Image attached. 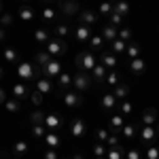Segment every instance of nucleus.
I'll use <instances>...</instances> for the list:
<instances>
[{"label":"nucleus","mask_w":159,"mask_h":159,"mask_svg":"<svg viewBox=\"0 0 159 159\" xmlns=\"http://www.w3.org/2000/svg\"><path fill=\"white\" fill-rule=\"evenodd\" d=\"M91 85H93V83H91L89 72H81V70H76V74L72 76V87H74V89H76L79 93H85Z\"/></svg>","instance_id":"obj_5"},{"label":"nucleus","mask_w":159,"mask_h":159,"mask_svg":"<svg viewBox=\"0 0 159 159\" xmlns=\"http://www.w3.org/2000/svg\"><path fill=\"white\" fill-rule=\"evenodd\" d=\"M13 25V15L11 13H2L0 15V28H11Z\"/></svg>","instance_id":"obj_47"},{"label":"nucleus","mask_w":159,"mask_h":159,"mask_svg":"<svg viewBox=\"0 0 159 159\" xmlns=\"http://www.w3.org/2000/svg\"><path fill=\"white\" fill-rule=\"evenodd\" d=\"M138 138H140V142L148 147V144H153L155 140H157V132H155V125H140L138 123Z\"/></svg>","instance_id":"obj_7"},{"label":"nucleus","mask_w":159,"mask_h":159,"mask_svg":"<svg viewBox=\"0 0 159 159\" xmlns=\"http://www.w3.org/2000/svg\"><path fill=\"white\" fill-rule=\"evenodd\" d=\"M17 17L21 19V21H34V9L32 7H21L19 11H17Z\"/></svg>","instance_id":"obj_36"},{"label":"nucleus","mask_w":159,"mask_h":159,"mask_svg":"<svg viewBox=\"0 0 159 159\" xmlns=\"http://www.w3.org/2000/svg\"><path fill=\"white\" fill-rule=\"evenodd\" d=\"M104 83L110 85V87H115L117 83H121V74L117 72V70H108V72H106V79H104Z\"/></svg>","instance_id":"obj_39"},{"label":"nucleus","mask_w":159,"mask_h":159,"mask_svg":"<svg viewBox=\"0 0 159 159\" xmlns=\"http://www.w3.org/2000/svg\"><path fill=\"white\" fill-rule=\"evenodd\" d=\"M43 121H45V112H43V110H34V112L30 115V123H32V125L43 123Z\"/></svg>","instance_id":"obj_48"},{"label":"nucleus","mask_w":159,"mask_h":159,"mask_svg":"<svg viewBox=\"0 0 159 159\" xmlns=\"http://www.w3.org/2000/svg\"><path fill=\"white\" fill-rule=\"evenodd\" d=\"M2 76H4V70H2V66H0V81H2Z\"/></svg>","instance_id":"obj_58"},{"label":"nucleus","mask_w":159,"mask_h":159,"mask_svg":"<svg viewBox=\"0 0 159 159\" xmlns=\"http://www.w3.org/2000/svg\"><path fill=\"white\" fill-rule=\"evenodd\" d=\"M43 19H45V21H47V24H53V21H55V19H57V11H55V9H51V7H45V9H43Z\"/></svg>","instance_id":"obj_40"},{"label":"nucleus","mask_w":159,"mask_h":159,"mask_svg":"<svg viewBox=\"0 0 159 159\" xmlns=\"http://www.w3.org/2000/svg\"><path fill=\"white\" fill-rule=\"evenodd\" d=\"M140 53H142V47H140L138 43H127V49H125L127 60H136V57H140Z\"/></svg>","instance_id":"obj_35"},{"label":"nucleus","mask_w":159,"mask_h":159,"mask_svg":"<svg viewBox=\"0 0 159 159\" xmlns=\"http://www.w3.org/2000/svg\"><path fill=\"white\" fill-rule=\"evenodd\" d=\"M70 32H72V28L68 25V21H57V24L51 28V36H55V38H66L70 36Z\"/></svg>","instance_id":"obj_13"},{"label":"nucleus","mask_w":159,"mask_h":159,"mask_svg":"<svg viewBox=\"0 0 159 159\" xmlns=\"http://www.w3.org/2000/svg\"><path fill=\"white\" fill-rule=\"evenodd\" d=\"M93 136H96L98 142H106V138L110 136V132H108V127H98V129L93 132Z\"/></svg>","instance_id":"obj_45"},{"label":"nucleus","mask_w":159,"mask_h":159,"mask_svg":"<svg viewBox=\"0 0 159 159\" xmlns=\"http://www.w3.org/2000/svg\"><path fill=\"white\" fill-rule=\"evenodd\" d=\"M76 17H79V24H81V25H89V28L96 25V24H98V19H100V15L96 11H91V9H83V11H79Z\"/></svg>","instance_id":"obj_11"},{"label":"nucleus","mask_w":159,"mask_h":159,"mask_svg":"<svg viewBox=\"0 0 159 159\" xmlns=\"http://www.w3.org/2000/svg\"><path fill=\"white\" fill-rule=\"evenodd\" d=\"M129 72L134 74V76H142V74L147 72V61L142 60V57H136V60H129Z\"/></svg>","instance_id":"obj_18"},{"label":"nucleus","mask_w":159,"mask_h":159,"mask_svg":"<svg viewBox=\"0 0 159 159\" xmlns=\"http://www.w3.org/2000/svg\"><path fill=\"white\" fill-rule=\"evenodd\" d=\"M61 72H64V64H61V60H57V57H51V60L40 68V74L47 76V79H57Z\"/></svg>","instance_id":"obj_4"},{"label":"nucleus","mask_w":159,"mask_h":159,"mask_svg":"<svg viewBox=\"0 0 159 159\" xmlns=\"http://www.w3.org/2000/svg\"><path fill=\"white\" fill-rule=\"evenodd\" d=\"M34 89H38L43 96H49V93H53V79L38 76L36 81H34Z\"/></svg>","instance_id":"obj_14"},{"label":"nucleus","mask_w":159,"mask_h":159,"mask_svg":"<svg viewBox=\"0 0 159 159\" xmlns=\"http://www.w3.org/2000/svg\"><path fill=\"white\" fill-rule=\"evenodd\" d=\"M96 64H98V57H96V53H93V51H89V49L81 51V53L76 55V60H74L76 70H81V72H91Z\"/></svg>","instance_id":"obj_2"},{"label":"nucleus","mask_w":159,"mask_h":159,"mask_svg":"<svg viewBox=\"0 0 159 159\" xmlns=\"http://www.w3.org/2000/svg\"><path fill=\"white\" fill-rule=\"evenodd\" d=\"M43 2H45V4H51V2H55V0H43Z\"/></svg>","instance_id":"obj_60"},{"label":"nucleus","mask_w":159,"mask_h":159,"mask_svg":"<svg viewBox=\"0 0 159 159\" xmlns=\"http://www.w3.org/2000/svg\"><path fill=\"white\" fill-rule=\"evenodd\" d=\"M40 74V68H38L34 61H19L17 64V79L21 83H30V81H36Z\"/></svg>","instance_id":"obj_1"},{"label":"nucleus","mask_w":159,"mask_h":159,"mask_svg":"<svg viewBox=\"0 0 159 159\" xmlns=\"http://www.w3.org/2000/svg\"><path fill=\"white\" fill-rule=\"evenodd\" d=\"M104 144H106V148L117 147V144H119V134H110L108 138H106V142H104Z\"/></svg>","instance_id":"obj_51"},{"label":"nucleus","mask_w":159,"mask_h":159,"mask_svg":"<svg viewBox=\"0 0 159 159\" xmlns=\"http://www.w3.org/2000/svg\"><path fill=\"white\" fill-rule=\"evenodd\" d=\"M2 60L7 61V64H19L21 57H19V51L15 49V47H4L2 49Z\"/></svg>","instance_id":"obj_24"},{"label":"nucleus","mask_w":159,"mask_h":159,"mask_svg":"<svg viewBox=\"0 0 159 159\" xmlns=\"http://www.w3.org/2000/svg\"><path fill=\"white\" fill-rule=\"evenodd\" d=\"M2 11H4V4H2V0H0V15H2Z\"/></svg>","instance_id":"obj_57"},{"label":"nucleus","mask_w":159,"mask_h":159,"mask_svg":"<svg viewBox=\"0 0 159 159\" xmlns=\"http://www.w3.org/2000/svg\"><path fill=\"white\" fill-rule=\"evenodd\" d=\"M117 108H119V115H123V117H132V115H134V104H132L127 98H125V100H119Z\"/></svg>","instance_id":"obj_31"},{"label":"nucleus","mask_w":159,"mask_h":159,"mask_svg":"<svg viewBox=\"0 0 159 159\" xmlns=\"http://www.w3.org/2000/svg\"><path fill=\"white\" fill-rule=\"evenodd\" d=\"M106 159H125V151H123L121 144H117V147H110L106 148Z\"/></svg>","instance_id":"obj_32"},{"label":"nucleus","mask_w":159,"mask_h":159,"mask_svg":"<svg viewBox=\"0 0 159 159\" xmlns=\"http://www.w3.org/2000/svg\"><path fill=\"white\" fill-rule=\"evenodd\" d=\"M108 17H110V24L115 25V28H121V25H123V17L119 15V13H115V11H112V13L108 15Z\"/></svg>","instance_id":"obj_50"},{"label":"nucleus","mask_w":159,"mask_h":159,"mask_svg":"<svg viewBox=\"0 0 159 159\" xmlns=\"http://www.w3.org/2000/svg\"><path fill=\"white\" fill-rule=\"evenodd\" d=\"M30 102H32L34 106H40V104L45 102V96H43L38 89H32V91H30Z\"/></svg>","instance_id":"obj_44"},{"label":"nucleus","mask_w":159,"mask_h":159,"mask_svg":"<svg viewBox=\"0 0 159 159\" xmlns=\"http://www.w3.org/2000/svg\"><path fill=\"white\" fill-rule=\"evenodd\" d=\"M72 159H83V155H81V153H76V155H74Z\"/></svg>","instance_id":"obj_56"},{"label":"nucleus","mask_w":159,"mask_h":159,"mask_svg":"<svg viewBox=\"0 0 159 159\" xmlns=\"http://www.w3.org/2000/svg\"><path fill=\"white\" fill-rule=\"evenodd\" d=\"M43 123H45V127L49 132H60L64 127V117L60 112H45V121Z\"/></svg>","instance_id":"obj_9"},{"label":"nucleus","mask_w":159,"mask_h":159,"mask_svg":"<svg viewBox=\"0 0 159 159\" xmlns=\"http://www.w3.org/2000/svg\"><path fill=\"white\" fill-rule=\"evenodd\" d=\"M129 93H132V87H129V83H117V85L112 87V96L117 100H125V98H129Z\"/></svg>","instance_id":"obj_21"},{"label":"nucleus","mask_w":159,"mask_h":159,"mask_svg":"<svg viewBox=\"0 0 159 159\" xmlns=\"http://www.w3.org/2000/svg\"><path fill=\"white\" fill-rule=\"evenodd\" d=\"M157 119H159L157 108H144L142 115H140V119H138V123H140V125H155Z\"/></svg>","instance_id":"obj_16"},{"label":"nucleus","mask_w":159,"mask_h":159,"mask_svg":"<svg viewBox=\"0 0 159 159\" xmlns=\"http://www.w3.org/2000/svg\"><path fill=\"white\" fill-rule=\"evenodd\" d=\"M91 155H93V157H104V155H106V144H104V142H96V144L91 147Z\"/></svg>","instance_id":"obj_43"},{"label":"nucleus","mask_w":159,"mask_h":159,"mask_svg":"<svg viewBox=\"0 0 159 159\" xmlns=\"http://www.w3.org/2000/svg\"><path fill=\"white\" fill-rule=\"evenodd\" d=\"M112 13V0H104V2H100V7H98V15H110Z\"/></svg>","instance_id":"obj_42"},{"label":"nucleus","mask_w":159,"mask_h":159,"mask_svg":"<svg viewBox=\"0 0 159 159\" xmlns=\"http://www.w3.org/2000/svg\"><path fill=\"white\" fill-rule=\"evenodd\" d=\"M2 106H4V110H7L9 115H17V112L21 110V100H17V98H7V102H4Z\"/></svg>","instance_id":"obj_29"},{"label":"nucleus","mask_w":159,"mask_h":159,"mask_svg":"<svg viewBox=\"0 0 159 159\" xmlns=\"http://www.w3.org/2000/svg\"><path fill=\"white\" fill-rule=\"evenodd\" d=\"M49 60H51V55H49V53H47L45 49H38V51H36V55H34V64H36L38 68H43V66H45V64H47Z\"/></svg>","instance_id":"obj_38"},{"label":"nucleus","mask_w":159,"mask_h":159,"mask_svg":"<svg viewBox=\"0 0 159 159\" xmlns=\"http://www.w3.org/2000/svg\"><path fill=\"white\" fill-rule=\"evenodd\" d=\"M61 102H64L68 108H81V106H83V102H85V98H83V93H79L76 89H74V91L66 89V91H64V96H61Z\"/></svg>","instance_id":"obj_6"},{"label":"nucleus","mask_w":159,"mask_h":159,"mask_svg":"<svg viewBox=\"0 0 159 159\" xmlns=\"http://www.w3.org/2000/svg\"><path fill=\"white\" fill-rule=\"evenodd\" d=\"M106 72H108V70H106V68H104V66H102V64H96V66H93V70H91V72H89V76H91V83H104V79H106Z\"/></svg>","instance_id":"obj_25"},{"label":"nucleus","mask_w":159,"mask_h":159,"mask_svg":"<svg viewBox=\"0 0 159 159\" xmlns=\"http://www.w3.org/2000/svg\"><path fill=\"white\" fill-rule=\"evenodd\" d=\"M144 155H147V159H159V147H155V144H148Z\"/></svg>","instance_id":"obj_49"},{"label":"nucleus","mask_w":159,"mask_h":159,"mask_svg":"<svg viewBox=\"0 0 159 159\" xmlns=\"http://www.w3.org/2000/svg\"><path fill=\"white\" fill-rule=\"evenodd\" d=\"M49 38H51V30H49V28L40 25V28H36V30H34V43H36V45L45 47V45L49 43Z\"/></svg>","instance_id":"obj_17"},{"label":"nucleus","mask_w":159,"mask_h":159,"mask_svg":"<svg viewBox=\"0 0 159 159\" xmlns=\"http://www.w3.org/2000/svg\"><path fill=\"white\" fill-rule=\"evenodd\" d=\"M68 132L72 138H85V132H87V123L83 117H72L70 123H68Z\"/></svg>","instance_id":"obj_8"},{"label":"nucleus","mask_w":159,"mask_h":159,"mask_svg":"<svg viewBox=\"0 0 159 159\" xmlns=\"http://www.w3.org/2000/svg\"><path fill=\"white\" fill-rule=\"evenodd\" d=\"M28 151H30V144H28L25 140H17L11 147V153L15 157H24V155H28Z\"/></svg>","instance_id":"obj_28"},{"label":"nucleus","mask_w":159,"mask_h":159,"mask_svg":"<svg viewBox=\"0 0 159 159\" xmlns=\"http://www.w3.org/2000/svg\"><path fill=\"white\" fill-rule=\"evenodd\" d=\"M43 49L47 51L51 57H57V60H60L61 55H66V53H68V43H66L64 38H55V36H51V38H49V43H47V45H45Z\"/></svg>","instance_id":"obj_3"},{"label":"nucleus","mask_w":159,"mask_h":159,"mask_svg":"<svg viewBox=\"0 0 159 159\" xmlns=\"http://www.w3.org/2000/svg\"><path fill=\"white\" fill-rule=\"evenodd\" d=\"M87 47H89V51H93V53H96V51H102V47H104V38L100 36V34H91Z\"/></svg>","instance_id":"obj_33"},{"label":"nucleus","mask_w":159,"mask_h":159,"mask_svg":"<svg viewBox=\"0 0 159 159\" xmlns=\"http://www.w3.org/2000/svg\"><path fill=\"white\" fill-rule=\"evenodd\" d=\"M117 104H119V100L115 98L112 93H102V100H100V108L104 110V112H115V110H117Z\"/></svg>","instance_id":"obj_15"},{"label":"nucleus","mask_w":159,"mask_h":159,"mask_svg":"<svg viewBox=\"0 0 159 159\" xmlns=\"http://www.w3.org/2000/svg\"><path fill=\"white\" fill-rule=\"evenodd\" d=\"M132 36H134V34H132V28H129V25H121V28H119V36L117 38H121L123 43H129Z\"/></svg>","instance_id":"obj_41"},{"label":"nucleus","mask_w":159,"mask_h":159,"mask_svg":"<svg viewBox=\"0 0 159 159\" xmlns=\"http://www.w3.org/2000/svg\"><path fill=\"white\" fill-rule=\"evenodd\" d=\"M11 159H21V157H15V155H13V157H11Z\"/></svg>","instance_id":"obj_61"},{"label":"nucleus","mask_w":159,"mask_h":159,"mask_svg":"<svg viewBox=\"0 0 159 159\" xmlns=\"http://www.w3.org/2000/svg\"><path fill=\"white\" fill-rule=\"evenodd\" d=\"M72 34H74V40L79 43V45H87L89 43V38H91V34H93V30L89 28V25H76L72 30Z\"/></svg>","instance_id":"obj_10"},{"label":"nucleus","mask_w":159,"mask_h":159,"mask_svg":"<svg viewBox=\"0 0 159 159\" xmlns=\"http://www.w3.org/2000/svg\"><path fill=\"white\" fill-rule=\"evenodd\" d=\"M61 15L64 17L79 15V2L76 0H61Z\"/></svg>","instance_id":"obj_22"},{"label":"nucleus","mask_w":159,"mask_h":159,"mask_svg":"<svg viewBox=\"0 0 159 159\" xmlns=\"http://www.w3.org/2000/svg\"><path fill=\"white\" fill-rule=\"evenodd\" d=\"M43 159H60V155H57V151H55V148H49V151H45Z\"/></svg>","instance_id":"obj_53"},{"label":"nucleus","mask_w":159,"mask_h":159,"mask_svg":"<svg viewBox=\"0 0 159 159\" xmlns=\"http://www.w3.org/2000/svg\"><path fill=\"white\" fill-rule=\"evenodd\" d=\"M108 45H110V53H115V55H123L125 49H127V43H123L121 38H115L112 43H108Z\"/></svg>","instance_id":"obj_34"},{"label":"nucleus","mask_w":159,"mask_h":159,"mask_svg":"<svg viewBox=\"0 0 159 159\" xmlns=\"http://www.w3.org/2000/svg\"><path fill=\"white\" fill-rule=\"evenodd\" d=\"M125 125V117L123 115H110V121H108V132L110 134H119L121 132V127Z\"/></svg>","instance_id":"obj_20"},{"label":"nucleus","mask_w":159,"mask_h":159,"mask_svg":"<svg viewBox=\"0 0 159 159\" xmlns=\"http://www.w3.org/2000/svg\"><path fill=\"white\" fill-rule=\"evenodd\" d=\"M125 159H142V155H140V151H138V148H127Z\"/></svg>","instance_id":"obj_52"},{"label":"nucleus","mask_w":159,"mask_h":159,"mask_svg":"<svg viewBox=\"0 0 159 159\" xmlns=\"http://www.w3.org/2000/svg\"><path fill=\"white\" fill-rule=\"evenodd\" d=\"M43 140H45V144H47L49 148H55V151L61 147V138H60V134H57V132H47Z\"/></svg>","instance_id":"obj_27"},{"label":"nucleus","mask_w":159,"mask_h":159,"mask_svg":"<svg viewBox=\"0 0 159 159\" xmlns=\"http://www.w3.org/2000/svg\"><path fill=\"white\" fill-rule=\"evenodd\" d=\"M93 159H106V157H93Z\"/></svg>","instance_id":"obj_62"},{"label":"nucleus","mask_w":159,"mask_h":159,"mask_svg":"<svg viewBox=\"0 0 159 159\" xmlns=\"http://www.w3.org/2000/svg\"><path fill=\"white\" fill-rule=\"evenodd\" d=\"M7 98H9V96H7V91H4V89L0 87V106H2V104L7 102Z\"/></svg>","instance_id":"obj_54"},{"label":"nucleus","mask_w":159,"mask_h":159,"mask_svg":"<svg viewBox=\"0 0 159 159\" xmlns=\"http://www.w3.org/2000/svg\"><path fill=\"white\" fill-rule=\"evenodd\" d=\"M21 2H30V0H21Z\"/></svg>","instance_id":"obj_63"},{"label":"nucleus","mask_w":159,"mask_h":159,"mask_svg":"<svg viewBox=\"0 0 159 159\" xmlns=\"http://www.w3.org/2000/svg\"><path fill=\"white\" fill-rule=\"evenodd\" d=\"M100 36L104 38V43H112L115 38L119 36V28H115L112 24L102 25V32H100Z\"/></svg>","instance_id":"obj_23"},{"label":"nucleus","mask_w":159,"mask_h":159,"mask_svg":"<svg viewBox=\"0 0 159 159\" xmlns=\"http://www.w3.org/2000/svg\"><path fill=\"white\" fill-rule=\"evenodd\" d=\"M70 85H72V74L61 72L60 76H57V87H60L61 91H66V89H70Z\"/></svg>","instance_id":"obj_37"},{"label":"nucleus","mask_w":159,"mask_h":159,"mask_svg":"<svg viewBox=\"0 0 159 159\" xmlns=\"http://www.w3.org/2000/svg\"><path fill=\"white\" fill-rule=\"evenodd\" d=\"M47 132H49V129L45 127V123H36V125H32V134L36 136V138H45Z\"/></svg>","instance_id":"obj_46"},{"label":"nucleus","mask_w":159,"mask_h":159,"mask_svg":"<svg viewBox=\"0 0 159 159\" xmlns=\"http://www.w3.org/2000/svg\"><path fill=\"white\" fill-rule=\"evenodd\" d=\"M4 38H7V30H4V28H0V40H4Z\"/></svg>","instance_id":"obj_55"},{"label":"nucleus","mask_w":159,"mask_h":159,"mask_svg":"<svg viewBox=\"0 0 159 159\" xmlns=\"http://www.w3.org/2000/svg\"><path fill=\"white\" fill-rule=\"evenodd\" d=\"M119 134L123 136V138H127V140H132V138H136V134H138V123H125L121 127V132Z\"/></svg>","instance_id":"obj_30"},{"label":"nucleus","mask_w":159,"mask_h":159,"mask_svg":"<svg viewBox=\"0 0 159 159\" xmlns=\"http://www.w3.org/2000/svg\"><path fill=\"white\" fill-rule=\"evenodd\" d=\"M155 132H157V136H159V119H157V125H155Z\"/></svg>","instance_id":"obj_59"},{"label":"nucleus","mask_w":159,"mask_h":159,"mask_svg":"<svg viewBox=\"0 0 159 159\" xmlns=\"http://www.w3.org/2000/svg\"><path fill=\"white\" fill-rule=\"evenodd\" d=\"M30 91H32V87L28 85V83H15L13 85V98L17 100H24V98H30Z\"/></svg>","instance_id":"obj_19"},{"label":"nucleus","mask_w":159,"mask_h":159,"mask_svg":"<svg viewBox=\"0 0 159 159\" xmlns=\"http://www.w3.org/2000/svg\"><path fill=\"white\" fill-rule=\"evenodd\" d=\"M98 61L106 70H117V66H119V55H115V53H110V51H102Z\"/></svg>","instance_id":"obj_12"},{"label":"nucleus","mask_w":159,"mask_h":159,"mask_svg":"<svg viewBox=\"0 0 159 159\" xmlns=\"http://www.w3.org/2000/svg\"><path fill=\"white\" fill-rule=\"evenodd\" d=\"M112 11L119 13L121 17H127L129 11H132V7H129V2H127V0H112Z\"/></svg>","instance_id":"obj_26"}]
</instances>
